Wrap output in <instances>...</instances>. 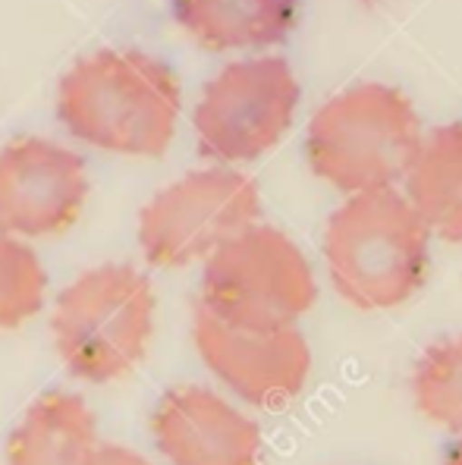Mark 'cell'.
<instances>
[{"label":"cell","instance_id":"cell-10","mask_svg":"<svg viewBox=\"0 0 462 465\" xmlns=\"http://www.w3.org/2000/svg\"><path fill=\"white\" fill-rule=\"evenodd\" d=\"M152 440L170 465H258L264 437L255 419L217 390H167L152 412Z\"/></svg>","mask_w":462,"mask_h":465},{"label":"cell","instance_id":"cell-7","mask_svg":"<svg viewBox=\"0 0 462 465\" xmlns=\"http://www.w3.org/2000/svg\"><path fill=\"white\" fill-rule=\"evenodd\" d=\"M299 107V82L283 57H246L205 82L192 114L205 161L221 167L258 161L280 145Z\"/></svg>","mask_w":462,"mask_h":465},{"label":"cell","instance_id":"cell-6","mask_svg":"<svg viewBox=\"0 0 462 465\" xmlns=\"http://www.w3.org/2000/svg\"><path fill=\"white\" fill-rule=\"evenodd\" d=\"M261 217L252 176L236 167H202L173 180L139 211V249L154 268L205 264L227 239Z\"/></svg>","mask_w":462,"mask_h":465},{"label":"cell","instance_id":"cell-11","mask_svg":"<svg viewBox=\"0 0 462 465\" xmlns=\"http://www.w3.org/2000/svg\"><path fill=\"white\" fill-rule=\"evenodd\" d=\"M98 450L92 406L70 390H47L10 430L6 465H92Z\"/></svg>","mask_w":462,"mask_h":465},{"label":"cell","instance_id":"cell-17","mask_svg":"<svg viewBox=\"0 0 462 465\" xmlns=\"http://www.w3.org/2000/svg\"><path fill=\"white\" fill-rule=\"evenodd\" d=\"M444 465H462V434H459V440H453L450 447H447Z\"/></svg>","mask_w":462,"mask_h":465},{"label":"cell","instance_id":"cell-4","mask_svg":"<svg viewBox=\"0 0 462 465\" xmlns=\"http://www.w3.org/2000/svg\"><path fill=\"white\" fill-rule=\"evenodd\" d=\"M154 286L133 264L88 268L60 290L51 333L60 361L76 381L111 384L145 359L154 337Z\"/></svg>","mask_w":462,"mask_h":465},{"label":"cell","instance_id":"cell-16","mask_svg":"<svg viewBox=\"0 0 462 465\" xmlns=\"http://www.w3.org/2000/svg\"><path fill=\"white\" fill-rule=\"evenodd\" d=\"M92 465H158L148 456H142L133 447H120V443H101V450L94 453Z\"/></svg>","mask_w":462,"mask_h":465},{"label":"cell","instance_id":"cell-12","mask_svg":"<svg viewBox=\"0 0 462 465\" xmlns=\"http://www.w3.org/2000/svg\"><path fill=\"white\" fill-rule=\"evenodd\" d=\"M170 10L195 45L214 54L274 47L299 23V0H170Z\"/></svg>","mask_w":462,"mask_h":465},{"label":"cell","instance_id":"cell-14","mask_svg":"<svg viewBox=\"0 0 462 465\" xmlns=\"http://www.w3.org/2000/svg\"><path fill=\"white\" fill-rule=\"evenodd\" d=\"M47 283V268L29 239L0 230V331H16L42 314Z\"/></svg>","mask_w":462,"mask_h":465},{"label":"cell","instance_id":"cell-15","mask_svg":"<svg viewBox=\"0 0 462 465\" xmlns=\"http://www.w3.org/2000/svg\"><path fill=\"white\" fill-rule=\"evenodd\" d=\"M412 396L428 421L462 434V337L425 349L412 374Z\"/></svg>","mask_w":462,"mask_h":465},{"label":"cell","instance_id":"cell-3","mask_svg":"<svg viewBox=\"0 0 462 465\" xmlns=\"http://www.w3.org/2000/svg\"><path fill=\"white\" fill-rule=\"evenodd\" d=\"M421 139L418 114L399 88L362 82L318 107L305 133V161L337 193L359 195L406 180Z\"/></svg>","mask_w":462,"mask_h":465},{"label":"cell","instance_id":"cell-5","mask_svg":"<svg viewBox=\"0 0 462 465\" xmlns=\"http://www.w3.org/2000/svg\"><path fill=\"white\" fill-rule=\"evenodd\" d=\"M318 302L305 252L283 230L252 223L202 264L199 305L246 331L296 327Z\"/></svg>","mask_w":462,"mask_h":465},{"label":"cell","instance_id":"cell-9","mask_svg":"<svg viewBox=\"0 0 462 465\" xmlns=\"http://www.w3.org/2000/svg\"><path fill=\"white\" fill-rule=\"evenodd\" d=\"M83 154L42 135H19L0 148V230L44 239L70 230L88 198Z\"/></svg>","mask_w":462,"mask_h":465},{"label":"cell","instance_id":"cell-8","mask_svg":"<svg viewBox=\"0 0 462 465\" xmlns=\"http://www.w3.org/2000/svg\"><path fill=\"white\" fill-rule=\"evenodd\" d=\"M192 343L202 365L236 400L258 409L287 406L302 393L311 374V349L299 327L246 331L195 302Z\"/></svg>","mask_w":462,"mask_h":465},{"label":"cell","instance_id":"cell-2","mask_svg":"<svg viewBox=\"0 0 462 465\" xmlns=\"http://www.w3.org/2000/svg\"><path fill=\"white\" fill-rule=\"evenodd\" d=\"M431 236L409 195L393 186L349 195L324 227L330 283L356 309L403 305L428 277Z\"/></svg>","mask_w":462,"mask_h":465},{"label":"cell","instance_id":"cell-13","mask_svg":"<svg viewBox=\"0 0 462 465\" xmlns=\"http://www.w3.org/2000/svg\"><path fill=\"white\" fill-rule=\"evenodd\" d=\"M406 195L434 236L462 242V123H444L421 139Z\"/></svg>","mask_w":462,"mask_h":465},{"label":"cell","instance_id":"cell-1","mask_svg":"<svg viewBox=\"0 0 462 465\" xmlns=\"http://www.w3.org/2000/svg\"><path fill=\"white\" fill-rule=\"evenodd\" d=\"M182 114L176 70L135 47L79 57L57 82V120L66 135L123 157H161Z\"/></svg>","mask_w":462,"mask_h":465}]
</instances>
